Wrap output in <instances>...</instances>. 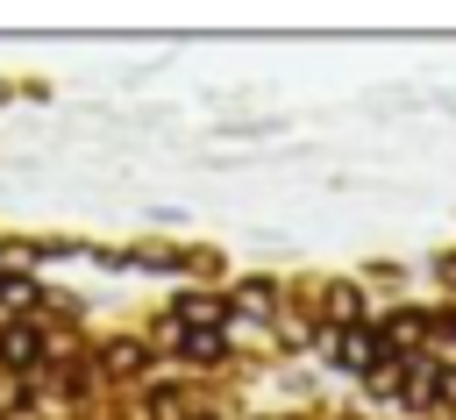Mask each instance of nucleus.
I'll return each instance as SVG.
<instances>
[{
	"instance_id": "nucleus-1",
	"label": "nucleus",
	"mask_w": 456,
	"mask_h": 420,
	"mask_svg": "<svg viewBox=\"0 0 456 420\" xmlns=\"http://www.w3.org/2000/svg\"><path fill=\"white\" fill-rule=\"evenodd\" d=\"M0 349H7V363H36V335H28V327H7Z\"/></svg>"
},
{
	"instance_id": "nucleus-2",
	"label": "nucleus",
	"mask_w": 456,
	"mask_h": 420,
	"mask_svg": "<svg viewBox=\"0 0 456 420\" xmlns=\"http://www.w3.org/2000/svg\"><path fill=\"white\" fill-rule=\"evenodd\" d=\"M0 306H28V285H21V278H7V285H0Z\"/></svg>"
}]
</instances>
